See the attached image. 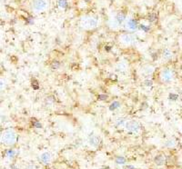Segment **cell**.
Masks as SVG:
<instances>
[{
    "mask_svg": "<svg viewBox=\"0 0 182 169\" xmlns=\"http://www.w3.org/2000/svg\"><path fill=\"white\" fill-rule=\"evenodd\" d=\"M1 141L7 146H12L16 142V135L13 130H7L2 134Z\"/></svg>",
    "mask_w": 182,
    "mask_h": 169,
    "instance_id": "6da1fadb",
    "label": "cell"
},
{
    "mask_svg": "<svg viewBox=\"0 0 182 169\" xmlns=\"http://www.w3.org/2000/svg\"><path fill=\"white\" fill-rule=\"evenodd\" d=\"M80 26L84 29H94L97 26V20L92 17H84L80 20Z\"/></svg>",
    "mask_w": 182,
    "mask_h": 169,
    "instance_id": "7a4b0ae2",
    "label": "cell"
},
{
    "mask_svg": "<svg viewBox=\"0 0 182 169\" xmlns=\"http://www.w3.org/2000/svg\"><path fill=\"white\" fill-rule=\"evenodd\" d=\"M160 79L162 82L169 83L174 79V72L171 69L165 68L160 73Z\"/></svg>",
    "mask_w": 182,
    "mask_h": 169,
    "instance_id": "3957f363",
    "label": "cell"
},
{
    "mask_svg": "<svg viewBox=\"0 0 182 169\" xmlns=\"http://www.w3.org/2000/svg\"><path fill=\"white\" fill-rule=\"evenodd\" d=\"M126 128L129 132L136 133V132H138L139 130L140 125L139 124L137 121H135V120H130V121H127L126 123Z\"/></svg>",
    "mask_w": 182,
    "mask_h": 169,
    "instance_id": "277c9868",
    "label": "cell"
},
{
    "mask_svg": "<svg viewBox=\"0 0 182 169\" xmlns=\"http://www.w3.org/2000/svg\"><path fill=\"white\" fill-rule=\"evenodd\" d=\"M46 6H47V3L46 0H34L32 5L33 8L38 12L44 11L46 8Z\"/></svg>",
    "mask_w": 182,
    "mask_h": 169,
    "instance_id": "5b68a950",
    "label": "cell"
},
{
    "mask_svg": "<svg viewBox=\"0 0 182 169\" xmlns=\"http://www.w3.org/2000/svg\"><path fill=\"white\" fill-rule=\"evenodd\" d=\"M88 143L91 146L93 147H98L99 145L101 144V139L100 137L97 135H92L88 137Z\"/></svg>",
    "mask_w": 182,
    "mask_h": 169,
    "instance_id": "8992f818",
    "label": "cell"
},
{
    "mask_svg": "<svg viewBox=\"0 0 182 169\" xmlns=\"http://www.w3.org/2000/svg\"><path fill=\"white\" fill-rule=\"evenodd\" d=\"M39 161L44 164V165H46L48 164L49 162L51 161V154L49 152H45V153H42L41 155L39 156Z\"/></svg>",
    "mask_w": 182,
    "mask_h": 169,
    "instance_id": "52a82bcc",
    "label": "cell"
},
{
    "mask_svg": "<svg viewBox=\"0 0 182 169\" xmlns=\"http://www.w3.org/2000/svg\"><path fill=\"white\" fill-rule=\"evenodd\" d=\"M120 41L122 44L126 45H129L133 43L134 39H133V37L129 34H124L120 37Z\"/></svg>",
    "mask_w": 182,
    "mask_h": 169,
    "instance_id": "ba28073f",
    "label": "cell"
},
{
    "mask_svg": "<svg viewBox=\"0 0 182 169\" xmlns=\"http://www.w3.org/2000/svg\"><path fill=\"white\" fill-rule=\"evenodd\" d=\"M126 26L128 30H130V31H134V30H136L138 27H139V25L137 23V21L135 19H128L126 23Z\"/></svg>",
    "mask_w": 182,
    "mask_h": 169,
    "instance_id": "9c48e42d",
    "label": "cell"
},
{
    "mask_svg": "<svg viewBox=\"0 0 182 169\" xmlns=\"http://www.w3.org/2000/svg\"><path fill=\"white\" fill-rule=\"evenodd\" d=\"M154 72V67L152 66H150V65H147V66H145L142 69H141V73L144 75H152V73Z\"/></svg>",
    "mask_w": 182,
    "mask_h": 169,
    "instance_id": "30bf717a",
    "label": "cell"
},
{
    "mask_svg": "<svg viewBox=\"0 0 182 169\" xmlns=\"http://www.w3.org/2000/svg\"><path fill=\"white\" fill-rule=\"evenodd\" d=\"M165 160H166V158H165V157L163 155H158L154 158V163L156 165L161 166L165 164Z\"/></svg>",
    "mask_w": 182,
    "mask_h": 169,
    "instance_id": "8fae6325",
    "label": "cell"
},
{
    "mask_svg": "<svg viewBox=\"0 0 182 169\" xmlns=\"http://www.w3.org/2000/svg\"><path fill=\"white\" fill-rule=\"evenodd\" d=\"M173 56V53L171 50H169V48H166L164 51H163V58L166 59V60H169L171 59Z\"/></svg>",
    "mask_w": 182,
    "mask_h": 169,
    "instance_id": "7c38bea8",
    "label": "cell"
},
{
    "mask_svg": "<svg viewBox=\"0 0 182 169\" xmlns=\"http://www.w3.org/2000/svg\"><path fill=\"white\" fill-rule=\"evenodd\" d=\"M108 26L111 27V28H114V29H116V28H118L119 26V23L118 22V20L116 19V18H113V19H111L110 21H109V23H108Z\"/></svg>",
    "mask_w": 182,
    "mask_h": 169,
    "instance_id": "4fadbf2b",
    "label": "cell"
},
{
    "mask_svg": "<svg viewBox=\"0 0 182 169\" xmlns=\"http://www.w3.org/2000/svg\"><path fill=\"white\" fill-rule=\"evenodd\" d=\"M6 157L8 158V159H13L15 157V152L12 149H9L6 152Z\"/></svg>",
    "mask_w": 182,
    "mask_h": 169,
    "instance_id": "5bb4252c",
    "label": "cell"
},
{
    "mask_svg": "<svg viewBox=\"0 0 182 169\" xmlns=\"http://www.w3.org/2000/svg\"><path fill=\"white\" fill-rule=\"evenodd\" d=\"M115 162H116V164H117V165H125L126 162H127V160H126V158L123 157H116Z\"/></svg>",
    "mask_w": 182,
    "mask_h": 169,
    "instance_id": "9a60e30c",
    "label": "cell"
},
{
    "mask_svg": "<svg viewBox=\"0 0 182 169\" xmlns=\"http://www.w3.org/2000/svg\"><path fill=\"white\" fill-rule=\"evenodd\" d=\"M57 5H58L59 8L64 9V8H66L68 7V1H67V0H58Z\"/></svg>",
    "mask_w": 182,
    "mask_h": 169,
    "instance_id": "2e32d148",
    "label": "cell"
},
{
    "mask_svg": "<svg viewBox=\"0 0 182 169\" xmlns=\"http://www.w3.org/2000/svg\"><path fill=\"white\" fill-rule=\"evenodd\" d=\"M116 19L118 20V22L119 23V25H121L124 21H125V18H126V17H125V15H123V14H118L117 15V17L115 18Z\"/></svg>",
    "mask_w": 182,
    "mask_h": 169,
    "instance_id": "e0dca14e",
    "label": "cell"
},
{
    "mask_svg": "<svg viewBox=\"0 0 182 169\" xmlns=\"http://www.w3.org/2000/svg\"><path fill=\"white\" fill-rule=\"evenodd\" d=\"M119 106H120V104H119L118 101H115V102H113V103L110 105L109 109H110L111 111H114V110H116L117 108H119Z\"/></svg>",
    "mask_w": 182,
    "mask_h": 169,
    "instance_id": "ac0fdd59",
    "label": "cell"
},
{
    "mask_svg": "<svg viewBox=\"0 0 182 169\" xmlns=\"http://www.w3.org/2000/svg\"><path fill=\"white\" fill-rule=\"evenodd\" d=\"M175 145H176V142L173 139H169L165 143V146H167V147H173Z\"/></svg>",
    "mask_w": 182,
    "mask_h": 169,
    "instance_id": "d6986e66",
    "label": "cell"
},
{
    "mask_svg": "<svg viewBox=\"0 0 182 169\" xmlns=\"http://www.w3.org/2000/svg\"><path fill=\"white\" fill-rule=\"evenodd\" d=\"M139 26V28H140L141 30H143V31H145V32L150 31V26H145V25H140V26Z\"/></svg>",
    "mask_w": 182,
    "mask_h": 169,
    "instance_id": "ffe728a7",
    "label": "cell"
},
{
    "mask_svg": "<svg viewBox=\"0 0 182 169\" xmlns=\"http://www.w3.org/2000/svg\"><path fill=\"white\" fill-rule=\"evenodd\" d=\"M116 124H117L119 127V126H122L123 124H125V120H124L123 118H119L117 121H116Z\"/></svg>",
    "mask_w": 182,
    "mask_h": 169,
    "instance_id": "44dd1931",
    "label": "cell"
},
{
    "mask_svg": "<svg viewBox=\"0 0 182 169\" xmlns=\"http://www.w3.org/2000/svg\"><path fill=\"white\" fill-rule=\"evenodd\" d=\"M59 66H60V63L59 62H57V61H54V62L52 63V68H54V69H57V68H58L59 67Z\"/></svg>",
    "mask_w": 182,
    "mask_h": 169,
    "instance_id": "7402d4cb",
    "label": "cell"
},
{
    "mask_svg": "<svg viewBox=\"0 0 182 169\" xmlns=\"http://www.w3.org/2000/svg\"><path fill=\"white\" fill-rule=\"evenodd\" d=\"M125 68H126V65H124L123 63H120V64L118 65V69H119V71H120V69H121V70H124Z\"/></svg>",
    "mask_w": 182,
    "mask_h": 169,
    "instance_id": "603a6c76",
    "label": "cell"
},
{
    "mask_svg": "<svg viewBox=\"0 0 182 169\" xmlns=\"http://www.w3.org/2000/svg\"><path fill=\"white\" fill-rule=\"evenodd\" d=\"M33 126H34L36 128H41V127H42V125L40 124L39 122H38V121H37V122H35L34 124H33Z\"/></svg>",
    "mask_w": 182,
    "mask_h": 169,
    "instance_id": "cb8c5ba5",
    "label": "cell"
},
{
    "mask_svg": "<svg viewBox=\"0 0 182 169\" xmlns=\"http://www.w3.org/2000/svg\"><path fill=\"white\" fill-rule=\"evenodd\" d=\"M144 84L146 85V86H152V84H153V82H152V80H150V79H147L145 82H144Z\"/></svg>",
    "mask_w": 182,
    "mask_h": 169,
    "instance_id": "d4e9b609",
    "label": "cell"
},
{
    "mask_svg": "<svg viewBox=\"0 0 182 169\" xmlns=\"http://www.w3.org/2000/svg\"><path fill=\"white\" fill-rule=\"evenodd\" d=\"M26 169H38V167L36 166V165H34V164L32 165L31 164V165H28Z\"/></svg>",
    "mask_w": 182,
    "mask_h": 169,
    "instance_id": "484cf974",
    "label": "cell"
},
{
    "mask_svg": "<svg viewBox=\"0 0 182 169\" xmlns=\"http://www.w3.org/2000/svg\"><path fill=\"white\" fill-rule=\"evenodd\" d=\"M125 169H136V168H135V166H133V165H127V166H126V168H125Z\"/></svg>",
    "mask_w": 182,
    "mask_h": 169,
    "instance_id": "4316f807",
    "label": "cell"
},
{
    "mask_svg": "<svg viewBox=\"0 0 182 169\" xmlns=\"http://www.w3.org/2000/svg\"><path fill=\"white\" fill-rule=\"evenodd\" d=\"M108 97L107 96H99L98 98H100V100H105Z\"/></svg>",
    "mask_w": 182,
    "mask_h": 169,
    "instance_id": "83f0119b",
    "label": "cell"
},
{
    "mask_svg": "<svg viewBox=\"0 0 182 169\" xmlns=\"http://www.w3.org/2000/svg\"><path fill=\"white\" fill-rule=\"evenodd\" d=\"M10 169H18V167H16V165H11Z\"/></svg>",
    "mask_w": 182,
    "mask_h": 169,
    "instance_id": "f1b7e54d",
    "label": "cell"
}]
</instances>
